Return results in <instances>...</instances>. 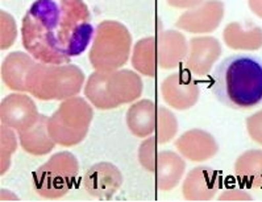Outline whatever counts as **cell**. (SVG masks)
<instances>
[{
	"instance_id": "9a60e30c",
	"label": "cell",
	"mask_w": 262,
	"mask_h": 202,
	"mask_svg": "<svg viewBox=\"0 0 262 202\" xmlns=\"http://www.w3.org/2000/svg\"><path fill=\"white\" fill-rule=\"evenodd\" d=\"M158 66L164 70L177 69L188 53V43L185 34L176 29L162 31L157 40Z\"/></svg>"
},
{
	"instance_id": "603a6c76",
	"label": "cell",
	"mask_w": 262,
	"mask_h": 202,
	"mask_svg": "<svg viewBox=\"0 0 262 202\" xmlns=\"http://www.w3.org/2000/svg\"><path fill=\"white\" fill-rule=\"evenodd\" d=\"M107 77L108 72L95 70L87 78L84 84V96L94 107L98 110H114L117 109L114 100L108 94L107 89Z\"/></svg>"
},
{
	"instance_id": "cb8c5ba5",
	"label": "cell",
	"mask_w": 262,
	"mask_h": 202,
	"mask_svg": "<svg viewBox=\"0 0 262 202\" xmlns=\"http://www.w3.org/2000/svg\"><path fill=\"white\" fill-rule=\"evenodd\" d=\"M19 135L12 128L2 126L0 128V173L6 174L10 171L12 155L19 146Z\"/></svg>"
},
{
	"instance_id": "484cf974",
	"label": "cell",
	"mask_w": 262,
	"mask_h": 202,
	"mask_svg": "<svg viewBox=\"0 0 262 202\" xmlns=\"http://www.w3.org/2000/svg\"><path fill=\"white\" fill-rule=\"evenodd\" d=\"M157 139L156 136H149L144 139L139 147V163L141 167L145 169L149 173H156L157 169V160H158V152H157Z\"/></svg>"
},
{
	"instance_id": "e0dca14e",
	"label": "cell",
	"mask_w": 262,
	"mask_h": 202,
	"mask_svg": "<svg viewBox=\"0 0 262 202\" xmlns=\"http://www.w3.org/2000/svg\"><path fill=\"white\" fill-rule=\"evenodd\" d=\"M158 109L150 99L133 102L126 111V127L136 137L146 139L156 132Z\"/></svg>"
},
{
	"instance_id": "7c38bea8",
	"label": "cell",
	"mask_w": 262,
	"mask_h": 202,
	"mask_svg": "<svg viewBox=\"0 0 262 202\" xmlns=\"http://www.w3.org/2000/svg\"><path fill=\"white\" fill-rule=\"evenodd\" d=\"M176 148L183 159L194 163L207 161L219 152V144L215 137L202 128L183 132L176 140Z\"/></svg>"
},
{
	"instance_id": "7402d4cb",
	"label": "cell",
	"mask_w": 262,
	"mask_h": 202,
	"mask_svg": "<svg viewBox=\"0 0 262 202\" xmlns=\"http://www.w3.org/2000/svg\"><path fill=\"white\" fill-rule=\"evenodd\" d=\"M130 64L139 74L155 77L158 66V50L156 37H144L135 44Z\"/></svg>"
},
{
	"instance_id": "5b68a950",
	"label": "cell",
	"mask_w": 262,
	"mask_h": 202,
	"mask_svg": "<svg viewBox=\"0 0 262 202\" xmlns=\"http://www.w3.org/2000/svg\"><path fill=\"white\" fill-rule=\"evenodd\" d=\"M93 119V105L82 96H73L62 100L49 116L48 128L58 146L74 147L86 139Z\"/></svg>"
},
{
	"instance_id": "5bb4252c",
	"label": "cell",
	"mask_w": 262,
	"mask_h": 202,
	"mask_svg": "<svg viewBox=\"0 0 262 202\" xmlns=\"http://www.w3.org/2000/svg\"><path fill=\"white\" fill-rule=\"evenodd\" d=\"M107 89L111 99L116 107L133 103L142 95L144 84L141 75L137 72L128 69H117L114 72H108Z\"/></svg>"
},
{
	"instance_id": "4fadbf2b",
	"label": "cell",
	"mask_w": 262,
	"mask_h": 202,
	"mask_svg": "<svg viewBox=\"0 0 262 202\" xmlns=\"http://www.w3.org/2000/svg\"><path fill=\"white\" fill-rule=\"evenodd\" d=\"M219 172L199 165L188 172L182 184V193L187 201H211L220 189Z\"/></svg>"
},
{
	"instance_id": "8fae6325",
	"label": "cell",
	"mask_w": 262,
	"mask_h": 202,
	"mask_svg": "<svg viewBox=\"0 0 262 202\" xmlns=\"http://www.w3.org/2000/svg\"><path fill=\"white\" fill-rule=\"evenodd\" d=\"M222 56L220 41L212 36H195L188 41L185 66L192 75L203 77L211 72Z\"/></svg>"
},
{
	"instance_id": "44dd1931",
	"label": "cell",
	"mask_w": 262,
	"mask_h": 202,
	"mask_svg": "<svg viewBox=\"0 0 262 202\" xmlns=\"http://www.w3.org/2000/svg\"><path fill=\"white\" fill-rule=\"evenodd\" d=\"M234 176L241 185L252 189L262 188V149H248L234 161Z\"/></svg>"
},
{
	"instance_id": "2e32d148",
	"label": "cell",
	"mask_w": 262,
	"mask_h": 202,
	"mask_svg": "<svg viewBox=\"0 0 262 202\" xmlns=\"http://www.w3.org/2000/svg\"><path fill=\"white\" fill-rule=\"evenodd\" d=\"M37 61L27 52H12L2 64V79L8 89L17 93H28L27 78Z\"/></svg>"
},
{
	"instance_id": "83f0119b",
	"label": "cell",
	"mask_w": 262,
	"mask_h": 202,
	"mask_svg": "<svg viewBox=\"0 0 262 202\" xmlns=\"http://www.w3.org/2000/svg\"><path fill=\"white\" fill-rule=\"evenodd\" d=\"M245 126H247V132L250 139L254 143L262 146V110L248 116Z\"/></svg>"
},
{
	"instance_id": "8992f818",
	"label": "cell",
	"mask_w": 262,
	"mask_h": 202,
	"mask_svg": "<svg viewBox=\"0 0 262 202\" xmlns=\"http://www.w3.org/2000/svg\"><path fill=\"white\" fill-rule=\"evenodd\" d=\"M79 173V163L71 152L54 153L33 173V187L40 197L58 199L74 187Z\"/></svg>"
},
{
	"instance_id": "30bf717a",
	"label": "cell",
	"mask_w": 262,
	"mask_h": 202,
	"mask_svg": "<svg viewBox=\"0 0 262 202\" xmlns=\"http://www.w3.org/2000/svg\"><path fill=\"white\" fill-rule=\"evenodd\" d=\"M123 183L120 169L108 161L91 165L83 177L84 190L96 199H111L120 190Z\"/></svg>"
},
{
	"instance_id": "4316f807",
	"label": "cell",
	"mask_w": 262,
	"mask_h": 202,
	"mask_svg": "<svg viewBox=\"0 0 262 202\" xmlns=\"http://www.w3.org/2000/svg\"><path fill=\"white\" fill-rule=\"evenodd\" d=\"M17 38V25L13 16L6 11L0 12V48L10 49Z\"/></svg>"
},
{
	"instance_id": "ac0fdd59",
	"label": "cell",
	"mask_w": 262,
	"mask_h": 202,
	"mask_svg": "<svg viewBox=\"0 0 262 202\" xmlns=\"http://www.w3.org/2000/svg\"><path fill=\"white\" fill-rule=\"evenodd\" d=\"M48 120H49V116L40 114L33 126H31L25 131H21V132H17L20 146L29 155H48L56 147L57 143L49 134Z\"/></svg>"
},
{
	"instance_id": "52a82bcc",
	"label": "cell",
	"mask_w": 262,
	"mask_h": 202,
	"mask_svg": "<svg viewBox=\"0 0 262 202\" xmlns=\"http://www.w3.org/2000/svg\"><path fill=\"white\" fill-rule=\"evenodd\" d=\"M225 7L220 0H206L198 7L179 16L176 27L183 32L195 34L212 33L224 19Z\"/></svg>"
},
{
	"instance_id": "ba28073f",
	"label": "cell",
	"mask_w": 262,
	"mask_h": 202,
	"mask_svg": "<svg viewBox=\"0 0 262 202\" xmlns=\"http://www.w3.org/2000/svg\"><path fill=\"white\" fill-rule=\"evenodd\" d=\"M160 91L167 106L178 111L192 109L201 96V89L196 81L185 72L167 75L161 82Z\"/></svg>"
},
{
	"instance_id": "3957f363",
	"label": "cell",
	"mask_w": 262,
	"mask_h": 202,
	"mask_svg": "<svg viewBox=\"0 0 262 202\" xmlns=\"http://www.w3.org/2000/svg\"><path fill=\"white\" fill-rule=\"evenodd\" d=\"M83 70L73 64L37 63L27 78L28 93L40 100H65L77 96L83 89Z\"/></svg>"
},
{
	"instance_id": "f546056e",
	"label": "cell",
	"mask_w": 262,
	"mask_h": 202,
	"mask_svg": "<svg viewBox=\"0 0 262 202\" xmlns=\"http://www.w3.org/2000/svg\"><path fill=\"white\" fill-rule=\"evenodd\" d=\"M167 4L173 8L178 10H191L194 7H198L206 0H166Z\"/></svg>"
},
{
	"instance_id": "d6986e66",
	"label": "cell",
	"mask_w": 262,
	"mask_h": 202,
	"mask_svg": "<svg viewBox=\"0 0 262 202\" xmlns=\"http://www.w3.org/2000/svg\"><path fill=\"white\" fill-rule=\"evenodd\" d=\"M223 40L233 50L254 52L262 48V28L254 24L229 23L223 31Z\"/></svg>"
},
{
	"instance_id": "277c9868",
	"label": "cell",
	"mask_w": 262,
	"mask_h": 202,
	"mask_svg": "<svg viewBox=\"0 0 262 202\" xmlns=\"http://www.w3.org/2000/svg\"><path fill=\"white\" fill-rule=\"evenodd\" d=\"M132 34L125 25L116 20H104L95 28L90 64L95 70L114 72L121 69L132 54Z\"/></svg>"
},
{
	"instance_id": "6da1fadb",
	"label": "cell",
	"mask_w": 262,
	"mask_h": 202,
	"mask_svg": "<svg viewBox=\"0 0 262 202\" xmlns=\"http://www.w3.org/2000/svg\"><path fill=\"white\" fill-rule=\"evenodd\" d=\"M94 25L83 0H36L25 13L21 41L37 63L70 64L93 43Z\"/></svg>"
},
{
	"instance_id": "4dcf8cb0",
	"label": "cell",
	"mask_w": 262,
	"mask_h": 202,
	"mask_svg": "<svg viewBox=\"0 0 262 202\" xmlns=\"http://www.w3.org/2000/svg\"><path fill=\"white\" fill-rule=\"evenodd\" d=\"M248 7L253 15L262 19V0H248Z\"/></svg>"
},
{
	"instance_id": "f1b7e54d",
	"label": "cell",
	"mask_w": 262,
	"mask_h": 202,
	"mask_svg": "<svg viewBox=\"0 0 262 202\" xmlns=\"http://www.w3.org/2000/svg\"><path fill=\"white\" fill-rule=\"evenodd\" d=\"M220 201H252L253 197L244 189L238 188H231L227 189L220 194Z\"/></svg>"
},
{
	"instance_id": "d4e9b609",
	"label": "cell",
	"mask_w": 262,
	"mask_h": 202,
	"mask_svg": "<svg viewBox=\"0 0 262 202\" xmlns=\"http://www.w3.org/2000/svg\"><path fill=\"white\" fill-rule=\"evenodd\" d=\"M178 119L166 107H158L157 128H156V139L158 144H167L176 139L178 134Z\"/></svg>"
},
{
	"instance_id": "ffe728a7",
	"label": "cell",
	"mask_w": 262,
	"mask_h": 202,
	"mask_svg": "<svg viewBox=\"0 0 262 202\" xmlns=\"http://www.w3.org/2000/svg\"><path fill=\"white\" fill-rule=\"evenodd\" d=\"M186 163L179 153L174 151H160L157 160V187L162 192L176 189L182 181Z\"/></svg>"
},
{
	"instance_id": "9c48e42d",
	"label": "cell",
	"mask_w": 262,
	"mask_h": 202,
	"mask_svg": "<svg viewBox=\"0 0 262 202\" xmlns=\"http://www.w3.org/2000/svg\"><path fill=\"white\" fill-rule=\"evenodd\" d=\"M40 112L36 103L25 93L16 91L8 94L0 103V123L16 132H21L33 126Z\"/></svg>"
},
{
	"instance_id": "7a4b0ae2",
	"label": "cell",
	"mask_w": 262,
	"mask_h": 202,
	"mask_svg": "<svg viewBox=\"0 0 262 202\" xmlns=\"http://www.w3.org/2000/svg\"><path fill=\"white\" fill-rule=\"evenodd\" d=\"M213 95L233 110H250L262 103V59L247 54L225 58L216 66L211 84Z\"/></svg>"
}]
</instances>
